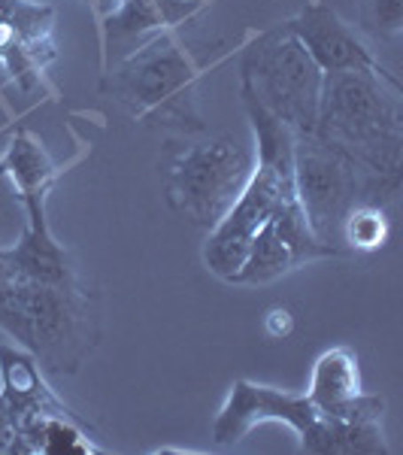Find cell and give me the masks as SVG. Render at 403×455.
<instances>
[{"label": "cell", "mask_w": 403, "mask_h": 455, "mask_svg": "<svg viewBox=\"0 0 403 455\" xmlns=\"http://www.w3.org/2000/svg\"><path fill=\"white\" fill-rule=\"evenodd\" d=\"M312 134L346 152L367 173L400 182L403 116L391 76L367 70L325 73Z\"/></svg>", "instance_id": "obj_1"}, {"label": "cell", "mask_w": 403, "mask_h": 455, "mask_svg": "<svg viewBox=\"0 0 403 455\" xmlns=\"http://www.w3.org/2000/svg\"><path fill=\"white\" fill-rule=\"evenodd\" d=\"M0 328L52 373H76L98 343L91 295L83 285L16 280L0 246Z\"/></svg>", "instance_id": "obj_2"}, {"label": "cell", "mask_w": 403, "mask_h": 455, "mask_svg": "<svg viewBox=\"0 0 403 455\" xmlns=\"http://www.w3.org/2000/svg\"><path fill=\"white\" fill-rule=\"evenodd\" d=\"M400 182L383 180L355 164L346 152L319 140L316 134L295 137V195L312 237L331 255H340V228L358 204L388 207Z\"/></svg>", "instance_id": "obj_3"}, {"label": "cell", "mask_w": 403, "mask_h": 455, "mask_svg": "<svg viewBox=\"0 0 403 455\" xmlns=\"http://www.w3.org/2000/svg\"><path fill=\"white\" fill-rule=\"evenodd\" d=\"M321 79L325 73L288 31V25L258 34L240 58V94L258 100L295 134L316 131Z\"/></svg>", "instance_id": "obj_4"}, {"label": "cell", "mask_w": 403, "mask_h": 455, "mask_svg": "<svg viewBox=\"0 0 403 455\" xmlns=\"http://www.w3.org/2000/svg\"><path fill=\"white\" fill-rule=\"evenodd\" d=\"M194 73L188 58L167 36H158L119 68L104 73V92L119 98L134 116L149 124L179 131H203L192 98Z\"/></svg>", "instance_id": "obj_5"}, {"label": "cell", "mask_w": 403, "mask_h": 455, "mask_svg": "<svg viewBox=\"0 0 403 455\" xmlns=\"http://www.w3.org/2000/svg\"><path fill=\"white\" fill-rule=\"evenodd\" d=\"M252 171V152L231 137H218L207 146H192L167 167V204L186 222L212 231L243 195Z\"/></svg>", "instance_id": "obj_6"}, {"label": "cell", "mask_w": 403, "mask_h": 455, "mask_svg": "<svg viewBox=\"0 0 403 455\" xmlns=\"http://www.w3.org/2000/svg\"><path fill=\"white\" fill-rule=\"evenodd\" d=\"M297 204L295 195V180L280 176L273 167L255 164L252 180L246 182L243 195L237 197V204L225 212V219L209 231L207 246H203V264L209 274H216L218 280L231 283L233 274L243 264L249 246H252L255 234L261 231L264 222L273 216L280 207Z\"/></svg>", "instance_id": "obj_7"}, {"label": "cell", "mask_w": 403, "mask_h": 455, "mask_svg": "<svg viewBox=\"0 0 403 455\" xmlns=\"http://www.w3.org/2000/svg\"><path fill=\"white\" fill-rule=\"evenodd\" d=\"M58 58L55 10L34 0H0V64L21 92H34L40 73Z\"/></svg>", "instance_id": "obj_8"}, {"label": "cell", "mask_w": 403, "mask_h": 455, "mask_svg": "<svg viewBox=\"0 0 403 455\" xmlns=\"http://www.w3.org/2000/svg\"><path fill=\"white\" fill-rule=\"evenodd\" d=\"M316 407H312L306 395H288L280 392V388L237 379L225 407L218 410L216 422H212V440L218 446H233L255 425L264 422H285L295 435H304L316 422Z\"/></svg>", "instance_id": "obj_9"}, {"label": "cell", "mask_w": 403, "mask_h": 455, "mask_svg": "<svg viewBox=\"0 0 403 455\" xmlns=\"http://www.w3.org/2000/svg\"><path fill=\"white\" fill-rule=\"evenodd\" d=\"M306 398L319 416L343 422H383L385 413V398L361 388L358 355L349 347H334L316 358Z\"/></svg>", "instance_id": "obj_10"}, {"label": "cell", "mask_w": 403, "mask_h": 455, "mask_svg": "<svg viewBox=\"0 0 403 455\" xmlns=\"http://www.w3.org/2000/svg\"><path fill=\"white\" fill-rule=\"evenodd\" d=\"M203 10V0H122L104 16V73L119 68L170 25H182Z\"/></svg>", "instance_id": "obj_11"}, {"label": "cell", "mask_w": 403, "mask_h": 455, "mask_svg": "<svg viewBox=\"0 0 403 455\" xmlns=\"http://www.w3.org/2000/svg\"><path fill=\"white\" fill-rule=\"evenodd\" d=\"M288 31L297 36L300 46L310 52L312 61L319 64L321 73H336V70H367V73H383L388 70L373 58V52L361 43L352 28L343 21L328 4H310L297 12L295 19L285 21Z\"/></svg>", "instance_id": "obj_12"}, {"label": "cell", "mask_w": 403, "mask_h": 455, "mask_svg": "<svg viewBox=\"0 0 403 455\" xmlns=\"http://www.w3.org/2000/svg\"><path fill=\"white\" fill-rule=\"evenodd\" d=\"M28 228L16 246H4V261L16 280L43 285H76L73 261L46 225V201H25Z\"/></svg>", "instance_id": "obj_13"}, {"label": "cell", "mask_w": 403, "mask_h": 455, "mask_svg": "<svg viewBox=\"0 0 403 455\" xmlns=\"http://www.w3.org/2000/svg\"><path fill=\"white\" fill-rule=\"evenodd\" d=\"M0 403L16 422V443L21 425H28L36 416H76L64 401L55 398V392L46 386L40 373V362L31 352L12 347H0Z\"/></svg>", "instance_id": "obj_14"}, {"label": "cell", "mask_w": 403, "mask_h": 455, "mask_svg": "<svg viewBox=\"0 0 403 455\" xmlns=\"http://www.w3.org/2000/svg\"><path fill=\"white\" fill-rule=\"evenodd\" d=\"M300 437V452L310 455H388L385 435L379 422H343L331 416H316V422Z\"/></svg>", "instance_id": "obj_15"}, {"label": "cell", "mask_w": 403, "mask_h": 455, "mask_svg": "<svg viewBox=\"0 0 403 455\" xmlns=\"http://www.w3.org/2000/svg\"><path fill=\"white\" fill-rule=\"evenodd\" d=\"M0 176L10 180V186L16 188L21 204L46 201L49 188L58 180V167L34 134L19 131L10 140V146H6L4 158H0Z\"/></svg>", "instance_id": "obj_16"}, {"label": "cell", "mask_w": 403, "mask_h": 455, "mask_svg": "<svg viewBox=\"0 0 403 455\" xmlns=\"http://www.w3.org/2000/svg\"><path fill=\"white\" fill-rule=\"evenodd\" d=\"M291 267H297L295 255H291L288 243L280 237L276 225L267 219L261 231L255 234L252 246H249L246 259H243V264H240L237 274H233L231 283H237V285H264V283L280 280V276L288 274Z\"/></svg>", "instance_id": "obj_17"}, {"label": "cell", "mask_w": 403, "mask_h": 455, "mask_svg": "<svg viewBox=\"0 0 403 455\" xmlns=\"http://www.w3.org/2000/svg\"><path fill=\"white\" fill-rule=\"evenodd\" d=\"M388 243V212L379 204H358L343 219L340 249L343 252H373Z\"/></svg>", "instance_id": "obj_18"}, {"label": "cell", "mask_w": 403, "mask_h": 455, "mask_svg": "<svg viewBox=\"0 0 403 455\" xmlns=\"http://www.w3.org/2000/svg\"><path fill=\"white\" fill-rule=\"evenodd\" d=\"M364 25L379 36H394L403 28V0H364Z\"/></svg>", "instance_id": "obj_19"}, {"label": "cell", "mask_w": 403, "mask_h": 455, "mask_svg": "<svg viewBox=\"0 0 403 455\" xmlns=\"http://www.w3.org/2000/svg\"><path fill=\"white\" fill-rule=\"evenodd\" d=\"M264 331H267L270 340H285L291 331H295V313L288 307H270L267 315H264Z\"/></svg>", "instance_id": "obj_20"}, {"label": "cell", "mask_w": 403, "mask_h": 455, "mask_svg": "<svg viewBox=\"0 0 403 455\" xmlns=\"http://www.w3.org/2000/svg\"><path fill=\"white\" fill-rule=\"evenodd\" d=\"M88 4H91L94 10L100 12V16H107V12H113L115 6H119V4H115V0H88Z\"/></svg>", "instance_id": "obj_21"}]
</instances>
